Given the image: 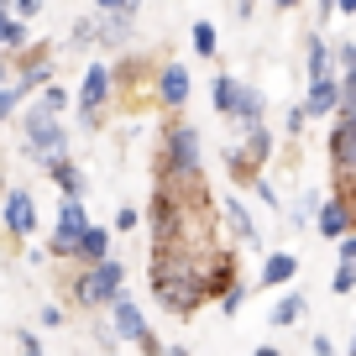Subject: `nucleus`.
I'll list each match as a JSON object with an SVG mask.
<instances>
[{
    "label": "nucleus",
    "instance_id": "35",
    "mask_svg": "<svg viewBox=\"0 0 356 356\" xmlns=\"http://www.w3.org/2000/svg\"><path fill=\"white\" fill-rule=\"evenodd\" d=\"M273 6H283V11H289V6H299V0H273Z\"/></svg>",
    "mask_w": 356,
    "mask_h": 356
},
{
    "label": "nucleus",
    "instance_id": "29",
    "mask_svg": "<svg viewBox=\"0 0 356 356\" xmlns=\"http://www.w3.org/2000/svg\"><path fill=\"white\" fill-rule=\"evenodd\" d=\"M42 325H47V330H58V325H63V309H58V304H47V309H42Z\"/></svg>",
    "mask_w": 356,
    "mask_h": 356
},
{
    "label": "nucleus",
    "instance_id": "11",
    "mask_svg": "<svg viewBox=\"0 0 356 356\" xmlns=\"http://www.w3.org/2000/svg\"><path fill=\"white\" fill-rule=\"evenodd\" d=\"M346 231H351V204H346V194H335V200H325V210H320V236L325 241H341Z\"/></svg>",
    "mask_w": 356,
    "mask_h": 356
},
{
    "label": "nucleus",
    "instance_id": "17",
    "mask_svg": "<svg viewBox=\"0 0 356 356\" xmlns=\"http://www.w3.org/2000/svg\"><path fill=\"white\" fill-rule=\"evenodd\" d=\"M267 152H273V136H267V131H262V121H257L252 131H246V163H252V168H257V163H267Z\"/></svg>",
    "mask_w": 356,
    "mask_h": 356
},
{
    "label": "nucleus",
    "instance_id": "16",
    "mask_svg": "<svg viewBox=\"0 0 356 356\" xmlns=\"http://www.w3.org/2000/svg\"><path fill=\"white\" fill-rule=\"evenodd\" d=\"M22 42H26L22 16H11V6H0V47H22Z\"/></svg>",
    "mask_w": 356,
    "mask_h": 356
},
{
    "label": "nucleus",
    "instance_id": "34",
    "mask_svg": "<svg viewBox=\"0 0 356 356\" xmlns=\"http://www.w3.org/2000/svg\"><path fill=\"white\" fill-rule=\"evenodd\" d=\"M335 11H346V16H356V0H335Z\"/></svg>",
    "mask_w": 356,
    "mask_h": 356
},
{
    "label": "nucleus",
    "instance_id": "5",
    "mask_svg": "<svg viewBox=\"0 0 356 356\" xmlns=\"http://www.w3.org/2000/svg\"><path fill=\"white\" fill-rule=\"evenodd\" d=\"M168 178L173 184L200 178V131L194 126H173V136H168Z\"/></svg>",
    "mask_w": 356,
    "mask_h": 356
},
{
    "label": "nucleus",
    "instance_id": "28",
    "mask_svg": "<svg viewBox=\"0 0 356 356\" xmlns=\"http://www.w3.org/2000/svg\"><path fill=\"white\" fill-rule=\"evenodd\" d=\"M42 105H47V111H63V105H68V95H63V89L53 84V89H47V95H42Z\"/></svg>",
    "mask_w": 356,
    "mask_h": 356
},
{
    "label": "nucleus",
    "instance_id": "32",
    "mask_svg": "<svg viewBox=\"0 0 356 356\" xmlns=\"http://www.w3.org/2000/svg\"><path fill=\"white\" fill-rule=\"evenodd\" d=\"M341 63H346V68H356V42H346V47H341Z\"/></svg>",
    "mask_w": 356,
    "mask_h": 356
},
{
    "label": "nucleus",
    "instance_id": "6",
    "mask_svg": "<svg viewBox=\"0 0 356 356\" xmlns=\"http://www.w3.org/2000/svg\"><path fill=\"white\" fill-rule=\"evenodd\" d=\"M84 204L79 194H63V210H58V231H53V257H79V236H84Z\"/></svg>",
    "mask_w": 356,
    "mask_h": 356
},
{
    "label": "nucleus",
    "instance_id": "3",
    "mask_svg": "<svg viewBox=\"0 0 356 356\" xmlns=\"http://www.w3.org/2000/svg\"><path fill=\"white\" fill-rule=\"evenodd\" d=\"M330 168L341 194H356V115H341L330 131Z\"/></svg>",
    "mask_w": 356,
    "mask_h": 356
},
{
    "label": "nucleus",
    "instance_id": "14",
    "mask_svg": "<svg viewBox=\"0 0 356 356\" xmlns=\"http://www.w3.org/2000/svg\"><path fill=\"white\" fill-rule=\"evenodd\" d=\"M293 273H299V257L278 252V257H267V267H262V283H267V289H278V283H289Z\"/></svg>",
    "mask_w": 356,
    "mask_h": 356
},
{
    "label": "nucleus",
    "instance_id": "13",
    "mask_svg": "<svg viewBox=\"0 0 356 356\" xmlns=\"http://www.w3.org/2000/svg\"><path fill=\"white\" fill-rule=\"evenodd\" d=\"M47 173L58 178V189H63V194H84V178H79V168L68 163L63 152H58V157H47Z\"/></svg>",
    "mask_w": 356,
    "mask_h": 356
},
{
    "label": "nucleus",
    "instance_id": "30",
    "mask_svg": "<svg viewBox=\"0 0 356 356\" xmlns=\"http://www.w3.org/2000/svg\"><path fill=\"white\" fill-rule=\"evenodd\" d=\"M11 6H16V16H37L42 11V0H11Z\"/></svg>",
    "mask_w": 356,
    "mask_h": 356
},
{
    "label": "nucleus",
    "instance_id": "9",
    "mask_svg": "<svg viewBox=\"0 0 356 356\" xmlns=\"http://www.w3.org/2000/svg\"><path fill=\"white\" fill-rule=\"evenodd\" d=\"M6 225H11V236H32L37 231V204H32V194L26 189H11L6 194Z\"/></svg>",
    "mask_w": 356,
    "mask_h": 356
},
{
    "label": "nucleus",
    "instance_id": "1",
    "mask_svg": "<svg viewBox=\"0 0 356 356\" xmlns=\"http://www.w3.org/2000/svg\"><path fill=\"white\" fill-rule=\"evenodd\" d=\"M152 293L168 304V309L194 314L204 299H210V289H204V262H194L178 241L157 246V252H152Z\"/></svg>",
    "mask_w": 356,
    "mask_h": 356
},
{
    "label": "nucleus",
    "instance_id": "24",
    "mask_svg": "<svg viewBox=\"0 0 356 356\" xmlns=\"http://www.w3.org/2000/svg\"><path fill=\"white\" fill-rule=\"evenodd\" d=\"M330 289H335V293H351V289H356V262H341V267H335Z\"/></svg>",
    "mask_w": 356,
    "mask_h": 356
},
{
    "label": "nucleus",
    "instance_id": "12",
    "mask_svg": "<svg viewBox=\"0 0 356 356\" xmlns=\"http://www.w3.org/2000/svg\"><path fill=\"white\" fill-rule=\"evenodd\" d=\"M157 100L163 105H184L189 100V74H184L178 63H168L163 74H157Z\"/></svg>",
    "mask_w": 356,
    "mask_h": 356
},
{
    "label": "nucleus",
    "instance_id": "7",
    "mask_svg": "<svg viewBox=\"0 0 356 356\" xmlns=\"http://www.w3.org/2000/svg\"><path fill=\"white\" fill-rule=\"evenodd\" d=\"M111 309H115V335H126V341H136L142 351H157V335L147 330V320H142V309H136L126 293H115L111 299Z\"/></svg>",
    "mask_w": 356,
    "mask_h": 356
},
{
    "label": "nucleus",
    "instance_id": "10",
    "mask_svg": "<svg viewBox=\"0 0 356 356\" xmlns=\"http://www.w3.org/2000/svg\"><path fill=\"white\" fill-rule=\"evenodd\" d=\"M335 105H341V84H335L330 74H325V79H309V100H304V115H320V121H325Z\"/></svg>",
    "mask_w": 356,
    "mask_h": 356
},
{
    "label": "nucleus",
    "instance_id": "19",
    "mask_svg": "<svg viewBox=\"0 0 356 356\" xmlns=\"http://www.w3.org/2000/svg\"><path fill=\"white\" fill-rule=\"evenodd\" d=\"M215 111H220V115H236V79H231V74L215 79Z\"/></svg>",
    "mask_w": 356,
    "mask_h": 356
},
{
    "label": "nucleus",
    "instance_id": "26",
    "mask_svg": "<svg viewBox=\"0 0 356 356\" xmlns=\"http://www.w3.org/2000/svg\"><path fill=\"white\" fill-rule=\"evenodd\" d=\"M341 111L356 115V68H346V84H341Z\"/></svg>",
    "mask_w": 356,
    "mask_h": 356
},
{
    "label": "nucleus",
    "instance_id": "31",
    "mask_svg": "<svg viewBox=\"0 0 356 356\" xmlns=\"http://www.w3.org/2000/svg\"><path fill=\"white\" fill-rule=\"evenodd\" d=\"M341 262H356V236H341Z\"/></svg>",
    "mask_w": 356,
    "mask_h": 356
},
{
    "label": "nucleus",
    "instance_id": "33",
    "mask_svg": "<svg viewBox=\"0 0 356 356\" xmlns=\"http://www.w3.org/2000/svg\"><path fill=\"white\" fill-rule=\"evenodd\" d=\"M100 11H121V6H131V0H95Z\"/></svg>",
    "mask_w": 356,
    "mask_h": 356
},
{
    "label": "nucleus",
    "instance_id": "15",
    "mask_svg": "<svg viewBox=\"0 0 356 356\" xmlns=\"http://www.w3.org/2000/svg\"><path fill=\"white\" fill-rule=\"evenodd\" d=\"M105 252H111V231H100V225H84V236H79V257H84V262H100Z\"/></svg>",
    "mask_w": 356,
    "mask_h": 356
},
{
    "label": "nucleus",
    "instance_id": "37",
    "mask_svg": "<svg viewBox=\"0 0 356 356\" xmlns=\"http://www.w3.org/2000/svg\"><path fill=\"white\" fill-rule=\"evenodd\" d=\"M0 74H6V68H0Z\"/></svg>",
    "mask_w": 356,
    "mask_h": 356
},
{
    "label": "nucleus",
    "instance_id": "20",
    "mask_svg": "<svg viewBox=\"0 0 356 356\" xmlns=\"http://www.w3.org/2000/svg\"><path fill=\"white\" fill-rule=\"evenodd\" d=\"M225 215H231V231L241 236V241H257V231H252V215L241 210V200H231V204H225Z\"/></svg>",
    "mask_w": 356,
    "mask_h": 356
},
{
    "label": "nucleus",
    "instance_id": "27",
    "mask_svg": "<svg viewBox=\"0 0 356 356\" xmlns=\"http://www.w3.org/2000/svg\"><path fill=\"white\" fill-rule=\"evenodd\" d=\"M26 95V84H11V89H0V126H6V115L16 111V100Z\"/></svg>",
    "mask_w": 356,
    "mask_h": 356
},
{
    "label": "nucleus",
    "instance_id": "36",
    "mask_svg": "<svg viewBox=\"0 0 356 356\" xmlns=\"http://www.w3.org/2000/svg\"><path fill=\"white\" fill-rule=\"evenodd\" d=\"M0 6H11V0H0Z\"/></svg>",
    "mask_w": 356,
    "mask_h": 356
},
{
    "label": "nucleus",
    "instance_id": "18",
    "mask_svg": "<svg viewBox=\"0 0 356 356\" xmlns=\"http://www.w3.org/2000/svg\"><path fill=\"white\" fill-rule=\"evenodd\" d=\"M236 115H241L246 126H257L262 121V95H257V89H236Z\"/></svg>",
    "mask_w": 356,
    "mask_h": 356
},
{
    "label": "nucleus",
    "instance_id": "22",
    "mask_svg": "<svg viewBox=\"0 0 356 356\" xmlns=\"http://www.w3.org/2000/svg\"><path fill=\"white\" fill-rule=\"evenodd\" d=\"M325 74H330V53H325V42L314 37L309 42V79H325Z\"/></svg>",
    "mask_w": 356,
    "mask_h": 356
},
{
    "label": "nucleus",
    "instance_id": "8",
    "mask_svg": "<svg viewBox=\"0 0 356 356\" xmlns=\"http://www.w3.org/2000/svg\"><path fill=\"white\" fill-rule=\"evenodd\" d=\"M105 100H111V68L95 63V68L84 74V89H79V115H84V121H95V115L105 111Z\"/></svg>",
    "mask_w": 356,
    "mask_h": 356
},
{
    "label": "nucleus",
    "instance_id": "23",
    "mask_svg": "<svg viewBox=\"0 0 356 356\" xmlns=\"http://www.w3.org/2000/svg\"><path fill=\"white\" fill-rule=\"evenodd\" d=\"M241 304H246V289H241V283L231 278V283H225V289H220V309H225V314H236V309H241Z\"/></svg>",
    "mask_w": 356,
    "mask_h": 356
},
{
    "label": "nucleus",
    "instance_id": "2",
    "mask_svg": "<svg viewBox=\"0 0 356 356\" xmlns=\"http://www.w3.org/2000/svg\"><path fill=\"white\" fill-rule=\"evenodd\" d=\"M121 262H111V257H100V262H89V273L74 283V299L84 304V309H95V304H111L115 293H121Z\"/></svg>",
    "mask_w": 356,
    "mask_h": 356
},
{
    "label": "nucleus",
    "instance_id": "21",
    "mask_svg": "<svg viewBox=\"0 0 356 356\" xmlns=\"http://www.w3.org/2000/svg\"><path fill=\"white\" fill-rule=\"evenodd\" d=\"M299 314H304V299H299V293H289V299H283L278 309H273V325H293Z\"/></svg>",
    "mask_w": 356,
    "mask_h": 356
},
{
    "label": "nucleus",
    "instance_id": "25",
    "mask_svg": "<svg viewBox=\"0 0 356 356\" xmlns=\"http://www.w3.org/2000/svg\"><path fill=\"white\" fill-rule=\"evenodd\" d=\"M194 47H200V58H210V53H215V26H210V22L194 26Z\"/></svg>",
    "mask_w": 356,
    "mask_h": 356
},
{
    "label": "nucleus",
    "instance_id": "4",
    "mask_svg": "<svg viewBox=\"0 0 356 356\" xmlns=\"http://www.w3.org/2000/svg\"><path fill=\"white\" fill-rule=\"evenodd\" d=\"M58 111H47V105H32L26 111V147H32V157H58V152H68V136H63V126L53 121Z\"/></svg>",
    "mask_w": 356,
    "mask_h": 356
}]
</instances>
